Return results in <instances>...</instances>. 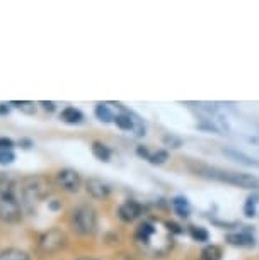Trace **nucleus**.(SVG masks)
Returning a JSON list of instances; mask_svg holds the SVG:
<instances>
[{
	"label": "nucleus",
	"mask_w": 259,
	"mask_h": 260,
	"mask_svg": "<svg viewBox=\"0 0 259 260\" xmlns=\"http://www.w3.org/2000/svg\"><path fill=\"white\" fill-rule=\"evenodd\" d=\"M135 245L147 257H164L172 248V233L167 228V223L145 219L135 232Z\"/></svg>",
	"instance_id": "1"
},
{
	"label": "nucleus",
	"mask_w": 259,
	"mask_h": 260,
	"mask_svg": "<svg viewBox=\"0 0 259 260\" xmlns=\"http://www.w3.org/2000/svg\"><path fill=\"white\" fill-rule=\"evenodd\" d=\"M19 192H21V206L31 211L38 203L48 198L50 182L45 177H40V175H31V177H26L21 182Z\"/></svg>",
	"instance_id": "2"
},
{
	"label": "nucleus",
	"mask_w": 259,
	"mask_h": 260,
	"mask_svg": "<svg viewBox=\"0 0 259 260\" xmlns=\"http://www.w3.org/2000/svg\"><path fill=\"white\" fill-rule=\"evenodd\" d=\"M70 228L80 237H92L97 230V213L89 204H79L72 209L68 218Z\"/></svg>",
	"instance_id": "3"
},
{
	"label": "nucleus",
	"mask_w": 259,
	"mask_h": 260,
	"mask_svg": "<svg viewBox=\"0 0 259 260\" xmlns=\"http://www.w3.org/2000/svg\"><path fill=\"white\" fill-rule=\"evenodd\" d=\"M0 219L6 223H19L22 219V206L16 189L0 192Z\"/></svg>",
	"instance_id": "4"
},
{
	"label": "nucleus",
	"mask_w": 259,
	"mask_h": 260,
	"mask_svg": "<svg viewBox=\"0 0 259 260\" xmlns=\"http://www.w3.org/2000/svg\"><path fill=\"white\" fill-rule=\"evenodd\" d=\"M208 177H212L220 182L232 184L236 187H244V189H259V179L254 175L247 174H237V172H225V170H217V169H208L207 170Z\"/></svg>",
	"instance_id": "5"
},
{
	"label": "nucleus",
	"mask_w": 259,
	"mask_h": 260,
	"mask_svg": "<svg viewBox=\"0 0 259 260\" xmlns=\"http://www.w3.org/2000/svg\"><path fill=\"white\" fill-rule=\"evenodd\" d=\"M67 243L65 233L60 228H51L40 237V250L43 253H55Z\"/></svg>",
	"instance_id": "6"
},
{
	"label": "nucleus",
	"mask_w": 259,
	"mask_h": 260,
	"mask_svg": "<svg viewBox=\"0 0 259 260\" xmlns=\"http://www.w3.org/2000/svg\"><path fill=\"white\" fill-rule=\"evenodd\" d=\"M56 184L58 187L67 190V192H77L82 187V177L77 170L72 169H63L56 172Z\"/></svg>",
	"instance_id": "7"
},
{
	"label": "nucleus",
	"mask_w": 259,
	"mask_h": 260,
	"mask_svg": "<svg viewBox=\"0 0 259 260\" xmlns=\"http://www.w3.org/2000/svg\"><path fill=\"white\" fill-rule=\"evenodd\" d=\"M143 214H145L143 204H140L138 201H135V199L125 201L118 208V218L123 223H133L136 219H140Z\"/></svg>",
	"instance_id": "8"
},
{
	"label": "nucleus",
	"mask_w": 259,
	"mask_h": 260,
	"mask_svg": "<svg viewBox=\"0 0 259 260\" xmlns=\"http://www.w3.org/2000/svg\"><path fill=\"white\" fill-rule=\"evenodd\" d=\"M85 190L89 192L91 198L94 199H99V201H104L109 198L111 194V185L104 182V180L101 179H87L85 180Z\"/></svg>",
	"instance_id": "9"
},
{
	"label": "nucleus",
	"mask_w": 259,
	"mask_h": 260,
	"mask_svg": "<svg viewBox=\"0 0 259 260\" xmlns=\"http://www.w3.org/2000/svg\"><path fill=\"white\" fill-rule=\"evenodd\" d=\"M60 119L65 122V124L77 126V124H82V122H84V112L73 106H68L65 109H62Z\"/></svg>",
	"instance_id": "10"
},
{
	"label": "nucleus",
	"mask_w": 259,
	"mask_h": 260,
	"mask_svg": "<svg viewBox=\"0 0 259 260\" xmlns=\"http://www.w3.org/2000/svg\"><path fill=\"white\" fill-rule=\"evenodd\" d=\"M227 242L231 245H234V247H254V237L247 232L228 233Z\"/></svg>",
	"instance_id": "11"
},
{
	"label": "nucleus",
	"mask_w": 259,
	"mask_h": 260,
	"mask_svg": "<svg viewBox=\"0 0 259 260\" xmlns=\"http://www.w3.org/2000/svg\"><path fill=\"white\" fill-rule=\"evenodd\" d=\"M113 122L116 124V127H120L121 131H131V129H133V117H131V112L116 114Z\"/></svg>",
	"instance_id": "12"
},
{
	"label": "nucleus",
	"mask_w": 259,
	"mask_h": 260,
	"mask_svg": "<svg viewBox=\"0 0 259 260\" xmlns=\"http://www.w3.org/2000/svg\"><path fill=\"white\" fill-rule=\"evenodd\" d=\"M92 155L96 156L97 160L101 161H109L111 158V150L109 146H106L104 143H99V141H96V143H92Z\"/></svg>",
	"instance_id": "13"
},
{
	"label": "nucleus",
	"mask_w": 259,
	"mask_h": 260,
	"mask_svg": "<svg viewBox=\"0 0 259 260\" xmlns=\"http://www.w3.org/2000/svg\"><path fill=\"white\" fill-rule=\"evenodd\" d=\"M172 209L176 211V214H179L181 218H188L189 216V203L186 198H174L172 199Z\"/></svg>",
	"instance_id": "14"
},
{
	"label": "nucleus",
	"mask_w": 259,
	"mask_h": 260,
	"mask_svg": "<svg viewBox=\"0 0 259 260\" xmlns=\"http://www.w3.org/2000/svg\"><path fill=\"white\" fill-rule=\"evenodd\" d=\"M0 260H31V257L26 252H22V250L7 248L0 253Z\"/></svg>",
	"instance_id": "15"
},
{
	"label": "nucleus",
	"mask_w": 259,
	"mask_h": 260,
	"mask_svg": "<svg viewBox=\"0 0 259 260\" xmlns=\"http://www.w3.org/2000/svg\"><path fill=\"white\" fill-rule=\"evenodd\" d=\"M94 114L101 122H113L114 121V114L111 112V109L106 104H97L94 109Z\"/></svg>",
	"instance_id": "16"
},
{
	"label": "nucleus",
	"mask_w": 259,
	"mask_h": 260,
	"mask_svg": "<svg viewBox=\"0 0 259 260\" xmlns=\"http://www.w3.org/2000/svg\"><path fill=\"white\" fill-rule=\"evenodd\" d=\"M222 248L217 245H207L202 250V260H222Z\"/></svg>",
	"instance_id": "17"
},
{
	"label": "nucleus",
	"mask_w": 259,
	"mask_h": 260,
	"mask_svg": "<svg viewBox=\"0 0 259 260\" xmlns=\"http://www.w3.org/2000/svg\"><path fill=\"white\" fill-rule=\"evenodd\" d=\"M223 153L228 155L231 158H236L237 161H241V164L244 165H259L257 161H254L251 156H247V155H244L241 153V151H236V150H223Z\"/></svg>",
	"instance_id": "18"
},
{
	"label": "nucleus",
	"mask_w": 259,
	"mask_h": 260,
	"mask_svg": "<svg viewBox=\"0 0 259 260\" xmlns=\"http://www.w3.org/2000/svg\"><path fill=\"white\" fill-rule=\"evenodd\" d=\"M11 106H14L16 109H19V111H22L24 114H29V116H33L34 112H36V104L34 102H27V101H14V102H11Z\"/></svg>",
	"instance_id": "19"
},
{
	"label": "nucleus",
	"mask_w": 259,
	"mask_h": 260,
	"mask_svg": "<svg viewBox=\"0 0 259 260\" xmlns=\"http://www.w3.org/2000/svg\"><path fill=\"white\" fill-rule=\"evenodd\" d=\"M189 235H191L194 242H208L210 238L208 232L202 226H189Z\"/></svg>",
	"instance_id": "20"
},
{
	"label": "nucleus",
	"mask_w": 259,
	"mask_h": 260,
	"mask_svg": "<svg viewBox=\"0 0 259 260\" xmlns=\"http://www.w3.org/2000/svg\"><path fill=\"white\" fill-rule=\"evenodd\" d=\"M169 158V153L165 150H157V151H152L150 153V158L149 161L150 164H154V165H162L165 164V160Z\"/></svg>",
	"instance_id": "21"
},
{
	"label": "nucleus",
	"mask_w": 259,
	"mask_h": 260,
	"mask_svg": "<svg viewBox=\"0 0 259 260\" xmlns=\"http://www.w3.org/2000/svg\"><path fill=\"white\" fill-rule=\"evenodd\" d=\"M256 206H257V196H251V198H247L246 204H244V213L249 218H252L254 214H256Z\"/></svg>",
	"instance_id": "22"
},
{
	"label": "nucleus",
	"mask_w": 259,
	"mask_h": 260,
	"mask_svg": "<svg viewBox=\"0 0 259 260\" xmlns=\"http://www.w3.org/2000/svg\"><path fill=\"white\" fill-rule=\"evenodd\" d=\"M14 160H16V153L12 150H0V167L11 165Z\"/></svg>",
	"instance_id": "23"
},
{
	"label": "nucleus",
	"mask_w": 259,
	"mask_h": 260,
	"mask_svg": "<svg viewBox=\"0 0 259 260\" xmlns=\"http://www.w3.org/2000/svg\"><path fill=\"white\" fill-rule=\"evenodd\" d=\"M150 153H152V151H150L149 148H147V146H143V145L136 146V155L141 156V158L149 160V158H150Z\"/></svg>",
	"instance_id": "24"
},
{
	"label": "nucleus",
	"mask_w": 259,
	"mask_h": 260,
	"mask_svg": "<svg viewBox=\"0 0 259 260\" xmlns=\"http://www.w3.org/2000/svg\"><path fill=\"white\" fill-rule=\"evenodd\" d=\"M14 141L11 138H6V136H0V150H12Z\"/></svg>",
	"instance_id": "25"
},
{
	"label": "nucleus",
	"mask_w": 259,
	"mask_h": 260,
	"mask_svg": "<svg viewBox=\"0 0 259 260\" xmlns=\"http://www.w3.org/2000/svg\"><path fill=\"white\" fill-rule=\"evenodd\" d=\"M164 143L169 145V146L172 145V148H179V146H181V140L179 138H174V136H165Z\"/></svg>",
	"instance_id": "26"
},
{
	"label": "nucleus",
	"mask_w": 259,
	"mask_h": 260,
	"mask_svg": "<svg viewBox=\"0 0 259 260\" xmlns=\"http://www.w3.org/2000/svg\"><path fill=\"white\" fill-rule=\"evenodd\" d=\"M40 106H41L46 112H53V111L56 109V104H55V102H51V101H41V102H40Z\"/></svg>",
	"instance_id": "27"
},
{
	"label": "nucleus",
	"mask_w": 259,
	"mask_h": 260,
	"mask_svg": "<svg viewBox=\"0 0 259 260\" xmlns=\"http://www.w3.org/2000/svg\"><path fill=\"white\" fill-rule=\"evenodd\" d=\"M19 146H21L22 150H29V148H33L34 143H33V140H29V138H21L19 140Z\"/></svg>",
	"instance_id": "28"
},
{
	"label": "nucleus",
	"mask_w": 259,
	"mask_h": 260,
	"mask_svg": "<svg viewBox=\"0 0 259 260\" xmlns=\"http://www.w3.org/2000/svg\"><path fill=\"white\" fill-rule=\"evenodd\" d=\"M114 260H136L131 253H118L114 257Z\"/></svg>",
	"instance_id": "29"
},
{
	"label": "nucleus",
	"mask_w": 259,
	"mask_h": 260,
	"mask_svg": "<svg viewBox=\"0 0 259 260\" xmlns=\"http://www.w3.org/2000/svg\"><path fill=\"white\" fill-rule=\"evenodd\" d=\"M11 112V104H0V116H7Z\"/></svg>",
	"instance_id": "30"
},
{
	"label": "nucleus",
	"mask_w": 259,
	"mask_h": 260,
	"mask_svg": "<svg viewBox=\"0 0 259 260\" xmlns=\"http://www.w3.org/2000/svg\"><path fill=\"white\" fill-rule=\"evenodd\" d=\"M48 206H50V209L56 211V209H60V208H62V203H60V201H58V199H55V201H51V203L48 204Z\"/></svg>",
	"instance_id": "31"
},
{
	"label": "nucleus",
	"mask_w": 259,
	"mask_h": 260,
	"mask_svg": "<svg viewBox=\"0 0 259 260\" xmlns=\"http://www.w3.org/2000/svg\"><path fill=\"white\" fill-rule=\"evenodd\" d=\"M79 260H97V258H92V257H82V258H79Z\"/></svg>",
	"instance_id": "32"
}]
</instances>
